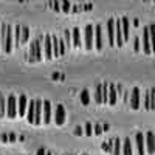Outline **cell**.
Masks as SVG:
<instances>
[{
    "label": "cell",
    "instance_id": "obj_1",
    "mask_svg": "<svg viewBox=\"0 0 155 155\" xmlns=\"http://www.w3.org/2000/svg\"><path fill=\"white\" fill-rule=\"evenodd\" d=\"M28 58L31 62H39L42 61L44 58V36L34 39L31 42V47H30V51H28Z\"/></svg>",
    "mask_w": 155,
    "mask_h": 155
},
{
    "label": "cell",
    "instance_id": "obj_2",
    "mask_svg": "<svg viewBox=\"0 0 155 155\" xmlns=\"http://www.w3.org/2000/svg\"><path fill=\"white\" fill-rule=\"evenodd\" d=\"M106 47V33L102 25H96L95 27V48L96 51H102Z\"/></svg>",
    "mask_w": 155,
    "mask_h": 155
},
{
    "label": "cell",
    "instance_id": "obj_3",
    "mask_svg": "<svg viewBox=\"0 0 155 155\" xmlns=\"http://www.w3.org/2000/svg\"><path fill=\"white\" fill-rule=\"evenodd\" d=\"M84 45L85 50H93L95 47V27L93 25H87L84 30Z\"/></svg>",
    "mask_w": 155,
    "mask_h": 155
},
{
    "label": "cell",
    "instance_id": "obj_4",
    "mask_svg": "<svg viewBox=\"0 0 155 155\" xmlns=\"http://www.w3.org/2000/svg\"><path fill=\"white\" fill-rule=\"evenodd\" d=\"M106 37H107V45L116 47V34H115V19H109L106 23Z\"/></svg>",
    "mask_w": 155,
    "mask_h": 155
},
{
    "label": "cell",
    "instance_id": "obj_5",
    "mask_svg": "<svg viewBox=\"0 0 155 155\" xmlns=\"http://www.w3.org/2000/svg\"><path fill=\"white\" fill-rule=\"evenodd\" d=\"M19 115V110H17V98L14 95H9L6 98V116L8 118H16Z\"/></svg>",
    "mask_w": 155,
    "mask_h": 155
},
{
    "label": "cell",
    "instance_id": "obj_6",
    "mask_svg": "<svg viewBox=\"0 0 155 155\" xmlns=\"http://www.w3.org/2000/svg\"><path fill=\"white\" fill-rule=\"evenodd\" d=\"M12 48H14V27H11V25H8L6 28V42H5V47L2 48L3 53L9 54Z\"/></svg>",
    "mask_w": 155,
    "mask_h": 155
},
{
    "label": "cell",
    "instance_id": "obj_7",
    "mask_svg": "<svg viewBox=\"0 0 155 155\" xmlns=\"http://www.w3.org/2000/svg\"><path fill=\"white\" fill-rule=\"evenodd\" d=\"M129 106H130L132 110H138L141 107V92L138 87L132 88V93H130V99H129Z\"/></svg>",
    "mask_w": 155,
    "mask_h": 155
},
{
    "label": "cell",
    "instance_id": "obj_8",
    "mask_svg": "<svg viewBox=\"0 0 155 155\" xmlns=\"http://www.w3.org/2000/svg\"><path fill=\"white\" fill-rule=\"evenodd\" d=\"M141 48H143V53H144V54H152L149 27H144V28H143V37H141Z\"/></svg>",
    "mask_w": 155,
    "mask_h": 155
},
{
    "label": "cell",
    "instance_id": "obj_9",
    "mask_svg": "<svg viewBox=\"0 0 155 155\" xmlns=\"http://www.w3.org/2000/svg\"><path fill=\"white\" fill-rule=\"evenodd\" d=\"M44 58L47 61L53 59V44H51V34H47L44 37Z\"/></svg>",
    "mask_w": 155,
    "mask_h": 155
},
{
    "label": "cell",
    "instance_id": "obj_10",
    "mask_svg": "<svg viewBox=\"0 0 155 155\" xmlns=\"http://www.w3.org/2000/svg\"><path fill=\"white\" fill-rule=\"evenodd\" d=\"M135 147H137L138 155H146V138H144V134L138 132L135 135Z\"/></svg>",
    "mask_w": 155,
    "mask_h": 155
},
{
    "label": "cell",
    "instance_id": "obj_11",
    "mask_svg": "<svg viewBox=\"0 0 155 155\" xmlns=\"http://www.w3.org/2000/svg\"><path fill=\"white\" fill-rule=\"evenodd\" d=\"M65 118H67L65 107H64L62 104H58L56 106V112H54V123H56V126H64Z\"/></svg>",
    "mask_w": 155,
    "mask_h": 155
},
{
    "label": "cell",
    "instance_id": "obj_12",
    "mask_svg": "<svg viewBox=\"0 0 155 155\" xmlns=\"http://www.w3.org/2000/svg\"><path fill=\"white\" fill-rule=\"evenodd\" d=\"M144 138H146V153L153 155L155 153V134L149 130L144 134Z\"/></svg>",
    "mask_w": 155,
    "mask_h": 155
},
{
    "label": "cell",
    "instance_id": "obj_13",
    "mask_svg": "<svg viewBox=\"0 0 155 155\" xmlns=\"http://www.w3.org/2000/svg\"><path fill=\"white\" fill-rule=\"evenodd\" d=\"M115 34H116V47H124V36H123V27L121 19H115Z\"/></svg>",
    "mask_w": 155,
    "mask_h": 155
},
{
    "label": "cell",
    "instance_id": "obj_14",
    "mask_svg": "<svg viewBox=\"0 0 155 155\" xmlns=\"http://www.w3.org/2000/svg\"><path fill=\"white\" fill-rule=\"evenodd\" d=\"M42 116H44V101L41 99H36V112H34V126H41L42 121Z\"/></svg>",
    "mask_w": 155,
    "mask_h": 155
},
{
    "label": "cell",
    "instance_id": "obj_15",
    "mask_svg": "<svg viewBox=\"0 0 155 155\" xmlns=\"http://www.w3.org/2000/svg\"><path fill=\"white\" fill-rule=\"evenodd\" d=\"M28 104H30V101H28L27 95H20V96L17 98V110H19V116H27Z\"/></svg>",
    "mask_w": 155,
    "mask_h": 155
},
{
    "label": "cell",
    "instance_id": "obj_16",
    "mask_svg": "<svg viewBox=\"0 0 155 155\" xmlns=\"http://www.w3.org/2000/svg\"><path fill=\"white\" fill-rule=\"evenodd\" d=\"M121 27H123V36H124V44L130 41V20L127 17H121Z\"/></svg>",
    "mask_w": 155,
    "mask_h": 155
},
{
    "label": "cell",
    "instance_id": "obj_17",
    "mask_svg": "<svg viewBox=\"0 0 155 155\" xmlns=\"http://www.w3.org/2000/svg\"><path fill=\"white\" fill-rule=\"evenodd\" d=\"M53 113H51V102L48 101V99H45L44 101V116H42V121H44V124H50L51 123V116Z\"/></svg>",
    "mask_w": 155,
    "mask_h": 155
},
{
    "label": "cell",
    "instance_id": "obj_18",
    "mask_svg": "<svg viewBox=\"0 0 155 155\" xmlns=\"http://www.w3.org/2000/svg\"><path fill=\"white\" fill-rule=\"evenodd\" d=\"M118 102V90L115 84H109V104L115 106Z\"/></svg>",
    "mask_w": 155,
    "mask_h": 155
},
{
    "label": "cell",
    "instance_id": "obj_19",
    "mask_svg": "<svg viewBox=\"0 0 155 155\" xmlns=\"http://www.w3.org/2000/svg\"><path fill=\"white\" fill-rule=\"evenodd\" d=\"M123 155H134V144L129 137L123 140Z\"/></svg>",
    "mask_w": 155,
    "mask_h": 155
},
{
    "label": "cell",
    "instance_id": "obj_20",
    "mask_svg": "<svg viewBox=\"0 0 155 155\" xmlns=\"http://www.w3.org/2000/svg\"><path fill=\"white\" fill-rule=\"evenodd\" d=\"M34 112H36V99H31L27 110V121L30 124H34Z\"/></svg>",
    "mask_w": 155,
    "mask_h": 155
},
{
    "label": "cell",
    "instance_id": "obj_21",
    "mask_svg": "<svg viewBox=\"0 0 155 155\" xmlns=\"http://www.w3.org/2000/svg\"><path fill=\"white\" fill-rule=\"evenodd\" d=\"M71 39H73L74 48H81L82 39H81V30H79V28H73V30H71Z\"/></svg>",
    "mask_w": 155,
    "mask_h": 155
},
{
    "label": "cell",
    "instance_id": "obj_22",
    "mask_svg": "<svg viewBox=\"0 0 155 155\" xmlns=\"http://www.w3.org/2000/svg\"><path fill=\"white\" fill-rule=\"evenodd\" d=\"M113 155H123V141L120 138H113Z\"/></svg>",
    "mask_w": 155,
    "mask_h": 155
},
{
    "label": "cell",
    "instance_id": "obj_23",
    "mask_svg": "<svg viewBox=\"0 0 155 155\" xmlns=\"http://www.w3.org/2000/svg\"><path fill=\"white\" fill-rule=\"evenodd\" d=\"M20 41H22V27L20 25H16L14 27V47L19 48Z\"/></svg>",
    "mask_w": 155,
    "mask_h": 155
},
{
    "label": "cell",
    "instance_id": "obj_24",
    "mask_svg": "<svg viewBox=\"0 0 155 155\" xmlns=\"http://www.w3.org/2000/svg\"><path fill=\"white\" fill-rule=\"evenodd\" d=\"M149 27V34H150V47H152V54H155V23L147 25Z\"/></svg>",
    "mask_w": 155,
    "mask_h": 155
},
{
    "label": "cell",
    "instance_id": "obj_25",
    "mask_svg": "<svg viewBox=\"0 0 155 155\" xmlns=\"http://www.w3.org/2000/svg\"><path fill=\"white\" fill-rule=\"evenodd\" d=\"M51 44H53V56L54 58L61 56V53H59V37L51 34Z\"/></svg>",
    "mask_w": 155,
    "mask_h": 155
},
{
    "label": "cell",
    "instance_id": "obj_26",
    "mask_svg": "<svg viewBox=\"0 0 155 155\" xmlns=\"http://www.w3.org/2000/svg\"><path fill=\"white\" fill-rule=\"evenodd\" d=\"M6 116V99L3 95H0V118Z\"/></svg>",
    "mask_w": 155,
    "mask_h": 155
},
{
    "label": "cell",
    "instance_id": "obj_27",
    "mask_svg": "<svg viewBox=\"0 0 155 155\" xmlns=\"http://www.w3.org/2000/svg\"><path fill=\"white\" fill-rule=\"evenodd\" d=\"M28 41H30V30L27 27H22V41H20V45L28 44Z\"/></svg>",
    "mask_w": 155,
    "mask_h": 155
},
{
    "label": "cell",
    "instance_id": "obj_28",
    "mask_svg": "<svg viewBox=\"0 0 155 155\" xmlns=\"http://www.w3.org/2000/svg\"><path fill=\"white\" fill-rule=\"evenodd\" d=\"M95 101L98 104H102V84L96 85V92H95Z\"/></svg>",
    "mask_w": 155,
    "mask_h": 155
},
{
    "label": "cell",
    "instance_id": "obj_29",
    "mask_svg": "<svg viewBox=\"0 0 155 155\" xmlns=\"http://www.w3.org/2000/svg\"><path fill=\"white\" fill-rule=\"evenodd\" d=\"M102 104H109V84H102Z\"/></svg>",
    "mask_w": 155,
    "mask_h": 155
},
{
    "label": "cell",
    "instance_id": "obj_30",
    "mask_svg": "<svg viewBox=\"0 0 155 155\" xmlns=\"http://www.w3.org/2000/svg\"><path fill=\"white\" fill-rule=\"evenodd\" d=\"M73 9V3L71 2H61V11L65 12V14H68V12H71Z\"/></svg>",
    "mask_w": 155,
    "mask_h": 155
},
{
    "label": "cell",
    "instance_id": "obj_31",
    "mask_svg": "<svg viewBox=\"0 0 155 155\" xmlns=\"http://www.w3.org/2000/svg\"><path fill=\"white\" fill-rule=\"evenodd\" d=\"M101 149H102V152H110V153H113V140L107 141V143H102V144H101Z\"/></svg>",
    "mask_w": 155,
    "mask_h": 155
},
{
    "label": "cell",
    "instance_id": "obj_32",
    "mask_svg": "<svg viewBox=\"0 0 155 155\" xmlns=\"http://www.w3.org/2000/svg\"><path fill=\"white\" fill-rule=\"evenodd\" d=\"M81 102L84 106L90 104V93H88V90H82V92H81Z\"/></svg>",
    "mask_w": 155,
    "mask_h": 155
},
{
    "label": "cell",
    "instance_id": "obj_33",
    "mask_svg": "<svg viewBox=\"0 0 155 155\" xmlns=\"http://www.w3.org/2000/svg\"><path fill=\"white\" fill-rule=\"evenodd\" d=\"M64 41H65L67 48H70V47H71V44H73V39H71V31H68V30L64 31Z\"/></svg>",
    "mask_w": 155,
    "mask_h": 155
},
{
    "label": "cell",
    "instance_id": "obj_34",
    "mask_svg": "<svg viewBox=\"0 0 155 155\" xmlns=\"http://www.w3.org/2000/svg\"><path fill=\"white\" fill-rule=\"evenodd\" d=\"M143 107H144V110H150V93H149V90L146 92V95L143 98Z\"/></svg>",
    "mask_w": 155,
    "mask_h": 155
},
{
    "label": "cell",
    "instance_id": "obj_35",
    "mask_svg": "<svg viewBox=\"0 0 155 155\" xmlns=\"http://www.w3.org/2000/svg\"><path fill=\"white\" fill-rule=\"evenodd\" d=\"M134 50H135V53H141V51H143V48H141V37H135Z\"/></svg>",
    "mask_w": 155,
    "mask_h": 155
},
{
    "label": "cell",
    "instance_id": "obj_36",
    "mask_svg": "<svg viewBox=\"0 0 155 155\" xmlns=\"http://www.w3.org/2000/svg\"><path fill=\"white\" fill-rule=\"evenodd\" d=\"M67 45H65V41H64V39H59V53H61V56H64L67 53Z\"/></svg>",
    "mask_w": 155,
    "mask_h": 155
},
{
    "label": "cell",
    "instance_id": "obj_37",
    "mask_svg": "<svg viewBox=\"0 0 155 155\" xmlns=\"http://www.w3.org/2000/svg\"><path fill=\"white\" fill-rule=\"evenodd\" d=\"M84 135H87V137H92V135H93V124H92V123H87V124H85V127H84Z\"/></svg>",
    "mask_w": 155,
    "mask_h": 155
},
{
    "label": "cell",
    "instance_id": "obj_38",
    "mask_svg": "<svg viewBox=\"0 0 155 155\" xmlns=\"http://www.w3.org/2000/svg\"><path fill=\"white\" fill-rule=\"evenodd\" d=\"M93 132H95L96 137H101L102 132H104V130H102V126H101V124H95V126H93Z\"/></svg>",
    "mask_w": 155,
    "mask_h": 155
},
{
    "label": "cell",
    "instance_id": "obj_39",
    "mask_svg": "<svg viewBox=\"0 0 155 155\" xmlns=\"http://www.w3.org/2000/svg\"><path fill=\"white\" fill-rule=\"evenodd\" d=\"M48 5H50V6H53L54 11H58V12L61 11V2H50Z\"/></svg>",
    "mask_w": 155,
    "mask_h": 155
},
{
    "label": "cell",
    "instance_id": "obj_40",
    "mask_svg": "<svg viewBox=\"0 0 155 155\" xmlns=\"http://www.w3.org/2000/svg\"><path fill=\"white\" fill-rule=\"evenodd\" d=\"M74 135H84V130H82V127L81 126H76V129H74Z\"/></svg>",
    "mask_w": 155,
    "mask_h": 155
},
{
    "label": "cell",
    "instance_id": "obj_41",
    "mask_svg": "<svg viewBox=\"0 0 155 155\" xmlns=\"http://www.w3.org/2000/svg\"><path fill=\"white\" fill-rule=\"evenodd\" d=\"M36 155H47V150H45L44 147H39L37 152H36Z\"/></svg>",
    "mask_w": 155,
    "mask_h": 155
},
{
    "label": "cell",
    "instance_id": "obj_42",
    "mask_svg": "<svg viewBox=\"0 0 155 155\" xmlns=\"http://www.w3.org/2000/svg\"><path fill=\"white\" fill-rule=\"evenodd\" d=\"M0 140H2V141H5V143H8V141H9V135H2V137H0Z\"/></svg>",
    "mask_w": 155,
    "mask_h": 155
},
{
    "label": "cell",
    "instance_id": "obj_43",
    "mask_svg": "<svg viewBox=\"0 0 155 155\" xmlns=\"http://www.w3.org/2000/svg\"><path fill=\"white\" fill-rule=\"evenodd\" d=\"M109 129H110V126H109V124H102V130H104V132H107Z\"/></svg>",
    "mask_w": 155,
    "mask_h": 155
},
{
    "label": "cell",
    "instance_id": "obj_44",
    "mask_svg": "<svg viewBox=\"0 0 155 155\" xmlns=\"http://www.w3.org/2000/svg\"><path fill=\"white\" fill-rule=\"evenodd\" d=\"M9 141H16V135L14 134H9Z\"/></svg>",
    "mask_w": 155,
    "mask_h": 155
},
{
    "label": "cell",
    "instance_id": "obj_45",
    "mask_svg": "<svg viewBox=\"0 0 155 155\" xmlns=\"http://www.w3.org/2000/svg\"><path fill=\"white\" fill-rule=\"evenodd\" d=\"M138 25H140V20L138 19H134V27H138Z\"/></svg>",
    "mask_w": 155,
    "mask_h": 155
},
{
    "label": "cell",
    "instance_id": "obj_46",
    "mask_svg": "<svg viewBox=\"0 0 155 155\" xmlns=\"http://www.w3.org/2000/svg\"><path fill=\"white\" fill-rule=\"evenodd\" d=\"M47 155H53V153H51V152H50V150H47Z\"/></svg>",
    "mask_w": 155,
    "mask_h": 155
},
{
    "label": "cell",
    "instance_id": "obj_47",
    "mask_svg": "<svg viewBox=\"0 0 155 155\" xmlns=\"http://www.w3.org/2000/svg\"><path fill=\"white\" fill-rule=\"evenodd\" d=\"M82 155H85V153H82Z\"/></svg>",
    "mask_w": 155,
    "mask_h": 155
},
{
    "label": "cell",
    "instance_id": "obj_48",
    "mask_svg": "<svg viewBox=\"0 0 155 155\" xmlns=\"http://www.w3.org/2000/svg\"><path fill=\"white\" fill-rule=\"evenodd\" d=\"M85 155H87V153H85Z\"/></svg>",
    "mask_w": 155,
    "mask_h": 155
}]
</instances>
